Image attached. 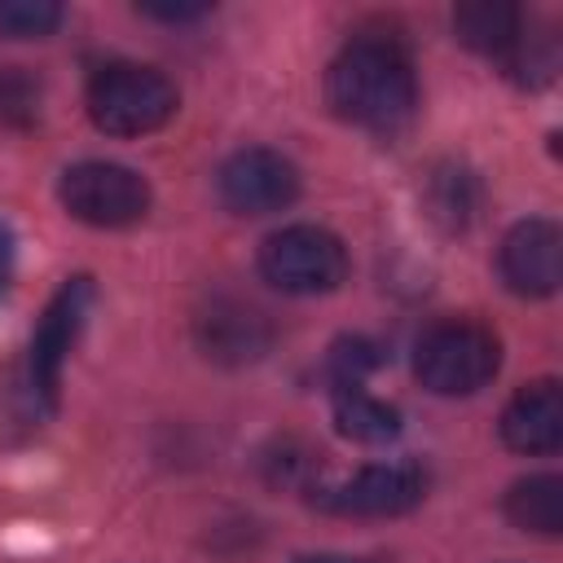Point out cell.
Wrapping results in <instances>:
<instances>
[{"instance_id": "cell-1", "label": "cell", "mask_w": 563, "mask_h": 563, "mask_svg": "<svg viewBox=\"0 0 563 563\" xmlns=\"http://www.w3.org/2000/svg\"><path fill=\"white\" fill-rule=\"evenodd\" d=\"M325 101L343 123L400 132L418 110V75L396 31H356L325 70Z\"/></svg>"}, {"instance_id": "cell-2", "label": "cell", "mask_w": 563, "mask_h": 563, "mask_svg": "<svg viewBox=\"0 0 563 563\" xmlns=\"http://www.w3.org/2000/svg\"><path fill=\"white\" fill-rule=\"evenodd\" d=\"M501 369V339L475 317H444L413 343V374L435 396H475Z\"/></svg>"}, {"instance_id": "cell-3", "label": "cell", "mask_w": 563, "mask_h": 563, "mask_svg": "<svg viewBox=\"0 0 563 563\" xmlns=\"http://www.w3.org/2000/svg\"><path fill=\"white\" fill-rule=\"evenodd\" d=\"M84 101H88V119L97 123V132H106V136H145V132H158L176 114L180 92L154 66L106 62V66L92 70Z\"/></svg>"}, {"instance_id": "cell-4", "label": "cell", "mask_w": 563, "mask_h": 563, "mask_svg": "<svg viewBox=\"0 0 563 563\" xmlns=\"http://www.w3.org/2000/svg\"><path fill=\"white\" fill-rule=\"evenodd\" d=\"M92 303H97V286H92V277L79 273V277H66L57 286L44 317L35 321L31 343H26V365H22V391H26V405H31L35 418L57 409L62 369H66V356H70L75 339L88 325Z\"/></svg>"}, {"instance_id": "cell-5", "label": "cell", "mask_w": 563, "mask_h": 563, "mask_svg": "<svg viewBox=\"0 0 563 563\" xmlns=\"http://www.w3.org/2000/svg\"><path fill=\"white\" fill-rule=\"evenodd\" d=\"M57 202L79 224L128 229V224L145 220L154 194H150V180L136 167H123V163H110V158H84V163H70L62 172Z\"/></svg>"}, {"instance_id": "cell-6", "label": "cell", "mask_w": 563, "mask_h": 563, "mask_svg": "<svg viewBox=\"0 0 563 563\" xmlns=\"http://www.w3.org/2000/svg\"><path fill=\"white\" fill-rule=\"evenodd\" d=\"M260 277L282 295H330L347 282V246L321 224H286L260 242Z\"/></svg>"}, {"instance_id": "cell-7", "label": "cell", "mask_w": 563, "mask_h": 563, "mask_svg": "<svg viewBox=\"0 0 563 563\" xmlns=\"http://www.w3.org/2000/svg\"><path fill=\"white\" fill-rule=\"evenodd\" d=\"M308 493H312V506H321L325 515H343V519H391V515H405V510L422 506V497H427V471L418 462H378V466H361L347 479L317 484Z\"/></svg>"}, {"instance_id": "cell-8", "label": "cell", "mask_w": 563, "mask_h": 563, "mask_svg": "<svg viewBox=\"0 0 563 563\" xmlns=\"http://www.w3.org/2000/svg\"><path fill=\"white\" fill-rule=\"evenodd\" d=\"M216 194L233 216H273L299 198V167L277 150L246 145L220 163Z\"/></svg>"}, {"instance_id": "cell-9", "label": "cell", "mask_w": 563, "mask_h": 563, "mask_svg": "<svg viewBox=\"0 0 563 563\" xmlns=\"http://www.w3.org/2000/svg\"><path fill=\"white\" fill-rule=\"evenodd\" d=\"M501 282L523 299H550L563 282V233L550 216H528L510 224L497 246Z\"/></svg>"}, {"instance_id": "cell-10", "label": "cell", "mask_w": 563, "mask_h": 563, "mask_svg": "<svg viewBox=\"0 0 563 563\" xmlns=\"http://www.w3.org/2000/svg\"><path fill=\"white\" fill-rule=\"evenodd\" d=\"M194 343L216 365H251L273 347V321L238 295H211L194 317Z\"/></svg>"}, {"instance_id": "cell-11", "label": "cell", "mask_w": 563, "mask_h": 563, "mask_svg": "<svg viewBox=\"0 0 563 563\" xmlns=\"http://www.w3.org/2000/svg\"><path fill=\"white\" fill-rule=\"evenodd\" d=\"M501 444L528 457H545L559 453L563 444V391L554 378H537L528 387H519L510 396V405L501 409Z\"/></svg>"}, {"instance_id": "cell-12", "label": "cell", "mask_w": 563, "mask_h": 563, "mask_svg": "<svg viewBox=\"0 0 563 563\" xmlns=\"http://www.w3.org/2000/svg\"><path fill=\"white\" fill-rule=\"evenodd\" d=\"M453 35L484 53V57H497V62H515L519 44L528 40L523 31V9L519 4H506V0H471V4H457L453 9Z\"/></svg>"}, {"instance_id": "cell-13", "label": "cell", "mask_w": 563, "mask_h": 563, "mask_svg": "<svg viewBox=\"0 0 563 563\" xmlns=\"http://www.w3.org/2000/svg\"><path fill=\"white\" fill-rule=\"evenodd\" d=\"M501 510L519 532L559 537L563 532V479L559 475H528V479L506 488Z\"/></svg>"}, {"instance_id": "cell-14", "label": "cell", "mask_w": 563, "mask_h": 563, "mask_svg": "<svg viewBox=\"0 0 563 563\" xmlns=\"http://www.w3.org/2000/svg\"><path fill=\"white\" fill-rule=\"evenodd\" d=\"M334 427H339V435H347L356 444H387L400 431V413H396V405L378 400L361 383H343V387H334Z\"/></svg>"}, {"instance_id": "cell-15", "label": "cell", "mask_w": 563, "mask_h": 563, "mask_svg": "<svg viewBox=\"0 0 563 563\" xmlns=\"http://www.w3.org/2000/svg\"><path fill=\"white\" fill-rule=\"evenodd\" d=\"M475 207H479V185L471 172H462V167L435 172V180H431V216L435 220H444L449 229H466L475 220Z\"/></svg>"}, {"instance_id": "cell-16", "label": "cell", "mask_w": 563, "mask_h": 563, "mask_svg": "<svg viewBox=\"0 0 563 563\" xmlns=\"http://www.w3.org/2000/svg\"><path fill=\"white\" fill-rule=\"evenodd\" d=\"M62 26V4L53 0H0L4 40H44Z\"/></svg>"}, {"instance_id": "cell-17", "label": "cell", "mask_w": 563, "mask_h": 563, "mask_svg": "<svg viewBox=\"0 0 563 563\" xmlns=\"http://www.w3.org/2000/svg\"><path fill=\"white\" fill-rule=\"evenodd\" d=\"M40 114V84L22 66L0 70V128H31Z\"/></svg>"}, {"instance_id": "cell-18", "label": "cell", "mask_w": 563, "mask_h": 563, "mask_svg": "<svg viewBox=\"0 0 563 563\" xmlns=\"http://www.w3.org/2000/svg\"><path fill=\"white\" fill-rule=\"evenodd\" d=\"M374 365H378V347L365 343V339H343V343H334V352H330L334 387H343V383H361L365 369H374Z\"/></svg>"}, {"instance_id": "cell-19", "label": "cell", "mask_w": 563, "mask_h": 563, "mask_svg": "<svg viewBox=\"0 0 563 563\" xmlns=\"http://www.w3.org/2000/svg\"><path fill=\"white\" fill-rule=\"evenodd\" d=\"M145 18H158V22H198L207 18V4H136Z\"/></svg>"}, {"instance_id": "cell-20", "label": "cell", "mask_w": 563, "mask_h": 563, "mask_svg": "<svg viewBox=\"0 0 563 563\" xmlns=\"http://www.w3.org/2000/svg\"><path fill=\"white\" fill-rule=\"evenodd\" d=\"M13 264H18V246H13V229L0 220V295L13 282Z\"/></svg>"}, {"instance_id": "cell-21", "label": "cell", "mask_w": 563, "mask_h": 563, "mask_svg": "<svg viewBox=\"0 0 563 563\" xmlns=\"http://www.w3.org/2000/svg\"><path fill=\"white\" fill-rule=\"evenodd\" d=\"M299 563H361V559H347V554H308Z\"/></svg>"}]
</instances>
